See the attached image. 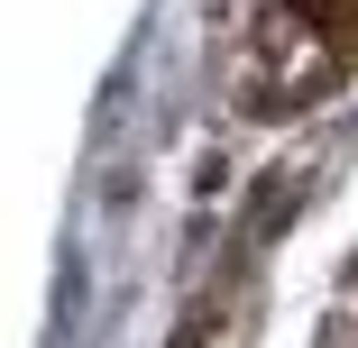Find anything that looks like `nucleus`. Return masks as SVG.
<instances>
[{"label":"nucleus","instance_id":"nucleus-1","mask_svg":"<svg viewBox=\"0 0 358 348\" xmlns=\"http://www.w3.org/2000/svg\"><path fill=\"white\" fill-rule=\"evenodd\" d=\"M285 10H303L313 28H358V0H285Z\"/></svg>","mask_w":358,"mask_h":348}]
</instances>
